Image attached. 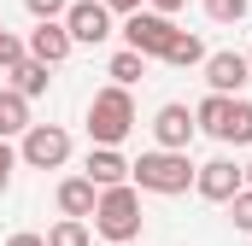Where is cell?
I'll list each match as a JSON object with an SVG mask.
<instances>
[{
    "instance_id": "3",
    "label": "cell",
    "mask_w": 252,
    "mask_h": 246,
    "mask_svg": "<svg viewBox=\"0 0 252 246\" xmlns=\"http://www.w3.org/2000/svg\"><path fill=\"white\" fill-rule=\"evenodd\" d=\"M129 129H135V100H129V88L124 82L100 88V94L88 100V141H94V147H124Z\"/></svg>"
},
{
    "instance_id": "30",
    "label": "cell",
    "mask_w": 252,
    "mask_h": 246,
    "mask_svg": "<svg viewBox=\"0 0 252 246\" xmlns=\"http://www.w3.org/2000/svg\"><path fill=\"white\" fill-rule=\"evenodd\" d=\"M247 64H252V53H247Z\"/></svg>"
},
{
    "instance_id": "10",
    "label": "cell",
    "mask_w": 252,
    "mask_h": 246,
    "mask_svg": "<svg viewBox=\"0 0 252 246\" xmlns=\"http://www.w3.org/2000/svg\"><path fill=\"white\" fill-rule=\"evenodd\" d=\"M24 47H30V59H41V64H64L76 41H70L64 18H41V24L30 30V41H24Z\"/></svg>"
},
{
    "instance_id": "21",
    "label": "cell",
    "mask_w": 252,
    "mask_h": 246,
    "mask_svg": "<svg viewBox=\"0 0 252 246\" xmlns=\"http://www.w3.org/2000/svg\"><path fill=\"white\" fill-rule=\"evenodd\" d=\"M229 223H235L241 235H252V187H241V193L229 199Z\"/></svg>"
},
{
    "instance_id": "8",
    "label": "cell",
    "mask_w": 252,
    "mask_h": 246,
    "mask_svg": "<svg viewBox=\"0 0 252 246\" xmlns=\"http://www.w3.org/2000/svg\"><path fill=\"white\" fill-rule=\"evenodd\" d=\"M193 135H199V123H193L188 106H176V100H170V106H158V112H153V141H158V147H176V153H188V147H193Z\"/></svg>"
},
{
    "instance_id": "29",
    "label": "cell",
    "mask_w": 252,
    "mask_h": 246,
    "mask_svg": "<svg viewBox=\"0 0 252 246\" xmlns=\"http://www.w3.org/2000/svg\"><path fill=\"white\" fill-rule=\"evenodd\" d=\"M118 246H141V241H118Z\"/></svg>"
},
{
    "instance_id": "24",
    "label": "cell",
    "mask_w": 252,
    "mask_h": 246,
    "mask_svg": "<svg viewBox=\"0 0 252 246\" xmlns=\"http://www.w3.org/2000/svg\"><path fill=\"white\" fill-rule=\"evenodd\" d=\"M24 6H30V18L41 24V18H64V6H70V0H24Z\"/></svg>"
},
{
    "instance_id": "17",
    "label": "cell",
    "mask_w": 252,
    "mask_h": 246,
    "mask_svg": "<svg viewBox=\"0 0 252 246\" xmlns=\"http://www.w3.org/2000/svg\"><path fill=\"white\" fill-rule=\"evenodd\" d=\"M147 53H135V47H118V53H112V64H106V76H112V82H124V88H135V82H141V76H147Z\"/></svg>"
},
{
    "instance_id": "14",
    "label": "cell",
    "mask_w": 252,
    "mask_h": 246,
    "mask_svg": "<svg viewBox=\"0 0 252 246\" xmlns=\"http://www.w3.org/2000/svg\"><path fill=\"white\" fill-rule=\"evenodd\" d=\"M229 106H235V94H205V100L193 106V123H199L211 141H223V129H229Z\"/></svg>"
},
{
    "instance_id": "12",
    "label": "cell",
    "mask_w": 252,
    "mask_h": 246,
    "mask_svg": "<svg viewBox=\"0 0 252 246\" xmlns=\"http://www.w3.org/2000/svg\"><path fill=\"white\" fill-rule=\"evenodd\" d=\"M53 199H59V211H64V217H94V199H100V187L88 182V176H64Z\"/></svg>"
},
{
    "instance_id": "22",
    "label": "cell",
    "mask_w": 252,
    "mask_h": 246,
    "mask_svg": "<svg viewBox=\"0 0 252 246\" xmlns=\"http://www.w3.org/2000/svg\"><path fill=\"white\" fill-rule=\"evenodd\" d=\"M24 53H30V47H24V41H18V35H12V30H0V76H6V70H12V64L24 59Z\"/></svg>"
},
{
    "instance_id": "26",
    "label": "cell",
    "mask_w": 252,
    "mask_h": 246,
    "mask_svg": "<svg viewBox=\"0 0 252 246\" xmlns=\"http://www.w3.org/2000/svg\"><path fill=\"white\" fill-rule=\"evenodd\" d=\"M147 6H153V12H182L188 0H147Z\"/></svg>"
},
{
    "instance_id": "23",
    "label": "cell",
    "mask_w": 252,
    "mask_h": 246,
    "mask_svg": "<svg viewBox=\"0 0 252 246\" xmlns=\"http://www.w3.org/2000/svg\"><path fill=\"white\" fill-rule=\"evenodd\" d=\"M12 170H18V147H12V141L0 135V193L12 187Z\"/></svg>"
},
{
    "instance_id": "13",
    "label": "cell",
    "mask_w": 252,
    "mask_h": 246,
    "mask_svg": "<svg viewBox=\"0 0 252 246\" xmlns=\"http://www.w3.org/2000/svg\"><path fill=\"white\" fill-rule=\"evenodd\" d=\"M30 129V94H18L12 82L0 88V135L12 141V135H24Z\"/></svg>"
},
{
    "instance_id": "6",
    "label": "cell",
    "mask_w": 252,
    "mask_h": 246,
    "mask_svg": "<svg viewBox=\"0 0 252 246\" xmlns=\"http://www.w3.org/2000/svg\"><path fill=\"white\" fill-rule=\"evenodd\" d=\"M64 30H70L76 47H100L112 35V6L106 0H70L64 6Z\"/></svg>"
},
{
    "instance_id": "31",
    "label": "cell",
    "mask_w": 252,
    "mask_h": 246,
    "mask_svg": "<svg viewBox=\"0 0 252 246\" xmlns=\"http://www.w3.org/2000/svg\"><path fill=\"white\" fill-rule=\"evenodd\" d=\"M0 30H6V24H0Z\"/></svg>"
},
{
    "instance_id": "1",
    "label": "cell",
    "mask_w": 252,
    "mask_h": 246,
    "mask_svg": "<svg viewBox=\"0 0 252 246\" xmlns=\"http://www.w3.org/2000/svg\"><path fill=\"white\" fill-rule=\"evenodd\" d=\"M193 164L188 153H176V147H153V153H141V158H129V182L141 187V193H188L193 187Z\"/></svg>"
},
{
    "instance_id": "4",
    "label": "cell",
    "mask_w": 252,
    "mask_h": 246,
    "mask_svg": "<svg viewBox=\"0 0 252 246\" xmlns=\"http://www.w3.org/2000/svg\"><path fill=\"white\" fill-rule=\"evenodd\" d=\"M170 35H176V18H170V12H153V6H135V12L124 18V47H135V53H147V59H164Z\"/></svg>"
},
{
    "instance_id": "5",
    "label": "cell",
    "mask_w": 252,
    "mask_h": 246,
    "mask_svg": "<svg viewBox=\"0 0 252 246\" xmlns=\"http://www.w3.org/2000/svg\"><path fill=\"white\" fill-rule=\"evenodd\" d=\"M64 158H70V135H64L59 123H30V129L18 135V164H30V170H59Z\"/></svg>"
},
{
    "instance_id": "16",
    "label": "cell",
    "mask_w": 252,
    "mask_h": 246,
    "mask_svg": "<svg viewBox=\"0 0 252 246\" xmlns=\"http://www.w3.org/2000/svg\"><path fill=\"white\" fill-rule=\"evenodd\" d=\"M47 70H53V64H41V59H30V53H24L6 76H12V88H18V94H30V100H35V94H47V82H53Z\"/></svg>"
},
{
    "instance_id": "20",
    "label": "cell",
    "mask_w": 252,
    "mask_h": 246,
    "mask_svg": "<svg viewBox=\"0 0 252 246\" xmlns=\"http://www.w3.org/2000/svg\"><path fill=\"white\" fill-rule=\"evenodd\" d=\"M247 6L252 0H205V18H211V24H241Z\"/></svg>"
},
{
    "instance_id": "25",
    "label": "cell",
    "mask_w": 252,
    "mask_h": 246,
    "mask_svg": "<svg viewBox=\"0 0 252 246\" xmlns=\"http://www.w3.org/2000/svg\"><path fill=\"white\" fill-rule=\"evenodd\" d=\"M6 246H47V235H30V229H18V235H6Z\"/></svg>"
},
{
    "instance_id": "15",
    "label": "cell",
    "mask_w": 252,
    "mask_h": 246,
    "mask_svg": "<svg viewBox=\"0 0 252 246\" xmlns=\"http://www.w3.org/2000/svg\"><path fill=\"white\" fill-rule=\"evenodd\" d=\"M164 64H170V70H193V64H205V41H199L193 30H176L170 47H164Z\"/></svg>"
},
{
    "instance_id": "28",
    "label": "cell",
    "mask_w": 252,
    "mask_h": 246,
    "mask_svg": "<svg viewBox=\"0 0 252 246\" xmlns=\"http://www.w3.org/2000/svg\"><path fill=\"white\" fill-rule=\"evenodd\" d=\"M241 176H247V187H252V164H247V170H241Z\"/></svg>"
},
{
    "instance_id": "11",
    "label": "cell",
    "mask_w": 252,
    "mask_h": 246,
    "mask_svg": "<svg viewBox=\"0 0 252 246\" xmlns=\"http://www.w3.org/2000/svg\"><path fill=\"white\" fill-rule=\"evenodd\" d=\"M82 176H88L94 187H118V182H129V158L118 153V147H94L88 164H82Z\"/></svg>"
},
{
    "instance_id": "18",
    "label": "cell",
    "mask_w": 252,
    "mask_h": 246,
    "mask_svg": "<svg viewBox=\"0 0 252 246\" xmlns=\"http://www.w3.org/2000/svg\"><path fill=\"white\" fill-rule=\"evenodd\" d=\"M223 147H252V100L235 94V106H229V129H223Z\"/></svg>"
},
{
    "instance_id": "7",
    "label": "cell",
    "mask_w": 252,
    "mask_h": 246,
    "mask_svg": "<svg viewBox=\"0 0 252 246\" xmlns=\"http://www.w3.org/2000/svg\"><path fill=\"white\" fill-rule=\"evenodd\" d=\"M241 187H247V176H241V164H235V158H211V164H199V170H193V193H199V199H211V205H229Z\"/></svg>"
},
{
    "instance_id": "27",
    "label": "cell",
    "mask_w": 252,
    "mask_h": 246,
    "mask_svg": "<svg viewBox=\"0 0 252 246\" xmlns=\"http://www.w3.org/2000/svg\"><path fill=\"white\" fill-rule=\"evenodd\" d=\"M106 6H112V12H124V18H129V12H135V6H147V0H106Z\"/></svg>"
},
{
    "instance_id": "9",
    "label": "cell",
    "mask_w": 252,
    "mask_h": 246,
    "mask_svg": "<svg viewBox=\"0 0 252 246\" xmlns=\"http://www.w3.org/2000/svg\"><path fill=\"white\" fill-rule=\"evenodd\" d=\"M205 88L211 94H241L247 88V76H252V64H247V53H205Z\"/></svg>"
},
{
    "instance_id": "2",
    "label": "cell",
    "mask_w": 252,
    "mask_h": 246,
    "mask_svg": "<svg viewBox=\"0 0 252 246\" xmlns=\"http://www.w3.org/2000/svg\"><path fill=\"white\" fill-rule=\"evenodd\" d=\"M94 235H100L106 246L141 241V187L135 182L100 187V199H94Z\"/></svg>"
},
{
    "instance_id": "19",
    "label": "cell",
    "mask_w": 252,
    "mask_h": 246,
    "mask_svg": "<svg viewBox=\"0 0 252 246\" xmlns=\"http://www.w3.org/2000/svg\"><path fill=\"white\" fill-rule=\"evenodd\" d=\"M47 246H94V229H88V217H59V223L47 229Z\"/></svg>"
}]
</instances>
